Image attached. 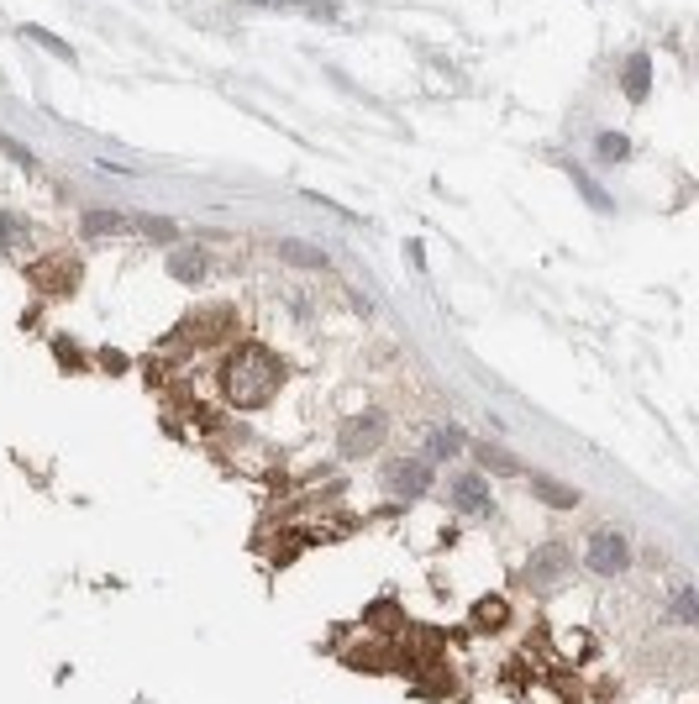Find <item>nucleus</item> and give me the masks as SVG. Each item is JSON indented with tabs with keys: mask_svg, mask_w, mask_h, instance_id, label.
Segmentation results:
<instances>
[{
	"mask_svg": "<svg viewBox=\"0 0 699 704\" xmlns=\"http://www.w3.org/2000/svg\"><path fill=\"white\" fill-rule=\"evenodd\" d=\"M279 384H284V363L274 358L269 347H237L232 358H226L221 368V395L242 405V410H258V405H269L279 395Z\"/></svg>",
	"mask_w": 699,
	"mask_h": 704,
	"instance_id": "obj_1",
	"label": "nucleus"
},
{
	"mask_svg": "<svg viewBox=\"0 0 699 704\" xmlns=\"http://www.w3.org/2000/svg\"><path fill=\"white\" fill-rule=\"evenodd\" d=\"M32 284L43 289V295H69V289L79 284V258H69V253L43 258V263L32 268Z\"/></svg>",
	"mask_w": 699,
	"mask_h": 704,
	"instance_id": "obj_2",
	"label": "nucleus"
},
{
	"mask_svg": "<svg viewBox=\"0 0 699 704\" xmlns=\"http://www.w3.org/2000/svg\"><path fill=\"white\" fill-rule=\"evenodd\" d=\"M573 568V557H568V547H558V542H547V547H537L531 552V568H526V584H537V589H552L558 578Z\"/></svg>",
	"mask_w": 699,
	"mask_h": 704,
	"instance_id": "obj_3",
	"label": "nucleus"
},
{
	"mask_svg": "<svg viewBox=\"0 0 699 704\" xmlns=\"http://www.w3.org/2000/svg\"><path fill=\"white\" fill-rule=\"evenodd\" d=\"M626 563H631L626 536H615V531H594L589 536V568L594 573H621Z\"/></svg>",
	"mask_w": 699,
	"mask_h": 704,
	"instance_id": "obj_4",
	"label": "nucleus"
},
{
	"mask_svg": "<svg viewBox=\"0 0 699 704\" xmlns=\"http://www.w3.org/2000/svg\"><path fill=\"white\" fill-rule=\"evenodd\" d=\"M384 479H389V494H400V500H416V494H426V484H431V468H426V463H389Z\"/></svg>",
	"mask_w": 699,
	"mask_h": 704,
	"instance_id": "obj_5",
	"label": "nucleus"
},
{
	"mask_svg": "<svg viewBox=\"0 0 699 704\" xmlns=\"http://www.w3.org/2000/svg\"><path fill=\"white\" fill-rule=\"evenodd\" d=\"M379 437H384V416L347 421V426H342V452H347V458H358V452H374Z\"/></svg>",
	"mask_w": 699,
	"mask_h": 704,
	"instance_id": "obj_6",
	"label": "nucleus"
},
{
	"mask_svg": "<svg viewBox=\"0 0 699 704\" xmlns=\"http://www.w3.org/2000/svg\"><path fill=\"white\" fill-rule=\"evenodd\" d=\"M452 505L458 510H489V484L484 479H458L452 484Z\"/></svg>",
	"mask_w": 699,
	"mask_h": 704,
	"instance_id": "obj_7",
	"label": "nucleus"
},
{
	"mask_svg": "<svg viewBox=\"0 0 699 704\" xmlns=\"http://www.w3.org/2000/svg\"><path fill=\"white\" fill-rule=\"evenodd\" d=\"M169 268H174V279L195 284V279H205V253H195V247H179V253L169 258Z\"/></svg>",
	"mask_w": 699,
	"mask_h": 704,
	"instance_id": "obj_8",
	"label": "nucleus"
},
{
	"mask_svg": "<svg viewBox=\"0 0 699 704\" xmlns=\"http://www.w3.org/2000/svg\"><path fill=\"white\" fill-rule=\"evenodd\" d=\"M279 258L300 263V268H326V253H316V247H305V242H290V237L279 242Z\"/></svg>",
	"mask_w": 699,
	"mask_h": 704,
	"instance_id": "obj_9",
	"label": "nucleus"
},
{
	"mask_svg": "<svg viewBox=\"0 0 699 704\" xmlns=\"http://www.w3.org/2000/svg\"><path fill=\"white\" fill-rule=\"evenodd\" d=\"M647 79H652V64L636 53L631 64H626V95H631V100H647Z\"/></svg>",
	"mask_w": 699,
	"mask_h": 704,
	"instance_id": "obj_10",
	"label": "nucleus"
},
{
	"mask_svg": "<svg viewBox=\"0 0 699 704\" xmlns=\"http://www.w3.org/2000/svg\"><path fill=\"white\" fill-rule=\"evenodd\" d=\"M594 153H600V163H621L631 153V142L621 132H600V137H594Z\"/></svg>",
	"mask_w": 699,
	"mask_h": 704,
	"instance_id": "obj_11",
	"label": "nucleus"
},
{
	"mask_svg": "<svg viewBox=\"0 0 699 704\" xmlns=\"http://www.w3.org/2000/svg\"><path fill=\"white\" fill-rule=\"evenodd\" d=\"M531 489H537V500H547V505H558V510H573V500H579V494H573V489H563V484H552V479H531Z\"/></svg>",
	"mask_w": 699,
	"mask_h": 704,
	"instance_id": "obj_12",
	"label": "nucleus"
},
{
	"mask_svg": "<svg viewBox=\"0 0 699 704\" xmlns=\"http://www.w3.org/2000/svg\"><path fill=\"white\" fill-rule=\"evenodd\" d=\"M27 232H32V226H27L22 216L0 211V247H22V242H27Z\"/></svg>",
	"mask_w": 699,
	"mask_h": 704,
	"instance_id": "obj_13",
	"label": "nucleus"
},
{
	"mask_svg": "<svg viewBox=\"0 0 699 704\" xmlns=\"http://www.w3.org/2000/svg\"><path fill=\"white\" fill-rule=\"evenodd\" d=\"M474 626H505V599H479V605H474Z\"/></svg>",
	"mask_w": 699,
	"mask_h": 704,
	"instance_id": "obj_14",
	"label": "nucleus"
},
{
	"mask_svg": "<svg viewBox=\"0 0 699 704\" xmlns=\"http://www.w3.org/2000/svg\"><path fill=\"white\" fill-rule=\"evenodd\" d=\"M27 37H32L37 48H48L53 58H74V48L64 43V37H53V32H43V27H27Z\"/></svg>",
	"mask_w": 699,
	"mask_h": 704,
	"instance_id": "obj_15",
	"label": "nucleus"
},
{
	"mask_svg": "<svg viewBox=\"0 0 699 704\" xmlns=\"http://www.w3.org/2000/svg\"><path fill=\"white\" fill-rule=\"evenodd\" d=\"M458 437H463V431H452V426L447 431H431V458H452V452L463 447Z\"/></svg>",
	"mask_w": 699,
	"mask_h": 704,
	"instance_id": "obj_16",
	"label": "nucleus"
},
{
	"mask_svg": "<svg viewBox=\"0 0 699 704\" xmlns=\"http://www.w3.org/2000/svg\"><path fill=\"white\" fill-rule=\"evenodd\" d=\"M573 184L584 190V200H589V205H600V211H610V200H605L600 190H594V179H589V174H579V169H573Z\"/></svg>",
	"mask_w": 699,
	"mask_h": 704,
	"instance_id": "obj_17",
	"label": "nucleus"
},
{
	"mask_svg": "<svg viewBox=\"0 0 699 704\" xmlns=\"http://www.w3.org/2000/svg\"><path fill=\"white\" fill-rule=\"evenodd\" d=\"M116 226H121V216H106V211H90L85 216V232H95V237L100 232H116Z\"/></svg>",
	"mask_w": 699,
	"mask_h": 704,
	"instance_id": "obj_18",
	"label": "nucleus"
},
{
	"mask_svg": "<svg viewBox=\"0 0 699 704\" xmlns=\"http://www.w3.org/2000/svg\"><path fill=\"white\" fill-rule=\"evenodd\" d=\"M142 232L158 237V242H169V237H174V221H153V216H148V221H142Z\"/></svg>",
	"mask_w": 699,
	"mask_h": 704,
	"instance_id": "obj_19",
	"label": "nucleus"
},
{
	"mask_svg": "<svg viewBox=\"0 0 699 704\" xmlns=\"http://www.w3.org/2000/svg\"><path fill=\"white\" fill-rule=\"evenodd\" d=\"M678 615H684V620H694V594H689V589L678 594Z\"/></svg>",
	"mask_w": 699,
	"mask_h": 704,
	"instance_id": "obj_20",
	"label": "nucleus"
}]
</instances>
